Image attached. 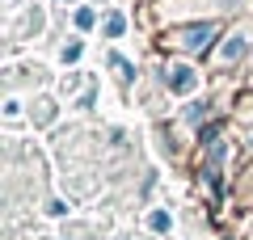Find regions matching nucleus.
Wrapping results in <instances>:
<instances>
[{"mask_svg":"<svg viewBox=\"0 0 253 240\" xmlns=\"http://www.w3.org/2000/svg\"><path fill=\"white\" fill-rule=\"evenodd\" d=\"M165 89H169V93H177V97H190V93L199 89V72L190 68V63L173 59L169 68H165Z\"/></svg>","mask_w":253,"mask_h":240,"instance_id":"1","label":"nucleus"},{"mask_svg":"<svg viewBox=\"0 0 253 240\" xmlns=\"http://www.w3.org/2000/svg\"><path fill=\"white\" fill-rule=\"evenodd\" d=\"M215 34L219 30L211 26V21L207 26H190V30H181V34H173V46H181V51H190V55H203L211 42H215Z\"/></svg>","mask_w":253,"mask_h":240,"instance_id":"2","label":"nucleus"},{"mask_svg":"<svg viewBox=\"0 0 253 240\" xmlns=\"http://www.w3.org/2000/svg\"><path fill=\"white\" fill-rule=\"evenodd\" d=\"M245 51H249V30H236V34H228L224 46H219V63H241Z\"/></svg>","mask_w":253,"mask_h":240,"instance_id":"3","label":"nucleus"},{"mask_svg":"<svg viewBox=\"0 0 253 240\" xmlns=\"http://www.w3.org/2000/svg\"><path fill=\"white\" fill-rule=\"evenodd\" d=\"M30 118H34L38 126H46V122H51V118H55V101H46V97H38L34 106H30Z\"/></svg>","mask_w":253,"mask_h":240,"instance_id":"4","label":"nucleus"},{"mask_svg":"<svg viewBox=\"0 0 253 240\" xmlns=\"http://www.w3.org/2000/svg\"><path fill=\"white\" fill-rule=\"evenodd\" d=\"M148 228H152V232H169L173 228V215L169 211H152V215H148Z\"/></svg>","mask_w":253,"mask_h":240,"instance_id":"5","label":"nucleus"},{"mask_svg":"<svg viewBox=\"0 0 253 240\" xmlns=\"http://www.w3.org/2000/svg\"><path fill=\"white\" fill-rule=\"evenodd\" d=\"M123 30H126V17H123V13H110V17H106V38H118Z\"/></svg>","mask_w":253,"mask_h":240,"instance_id":"6","label":"nucleus"},{"mask_svg":"<svg viewBox=\"0 0 253 240\" xmlns=\"http://www.w3.org/2000/svg\"><path fill=\"white\" fill-rule=\"evenodd\" d=\"M81 51H84V46H81V38H72V42H68V46L59 51V59H63V63H76V59H81Z\"/></svg>","mask_w":253,"mask_h":240,"instance_id":"7","label":"nucleus"},{"mask_svg":"<svg viewBox=\"0 0 253 240\" xmlns=\"http://www.w3.org/2000/svg\"><path fill=\"white\" fill-rule=\"evenodd\" d=\"M93 21H97V13H93V9H76V26H81V30H89Z\"/></svg>","mask_w":253,"mask_h":240,"instance_id":"8","label":"nucleus"},{"mask_svg":"<svg viewBox=\"0 0 253 240\" xmlns=\"http://www.w3.org/2000/svg\"><path fill=\"white\" fill-rule=\"evenodd\" d=\"M203 114H207V106H190L186 110V122H203Z\"/></svg>","mask_w":253,"mask_h":240,"instance_id":"9","label":"nucleus"}]
</instances>
